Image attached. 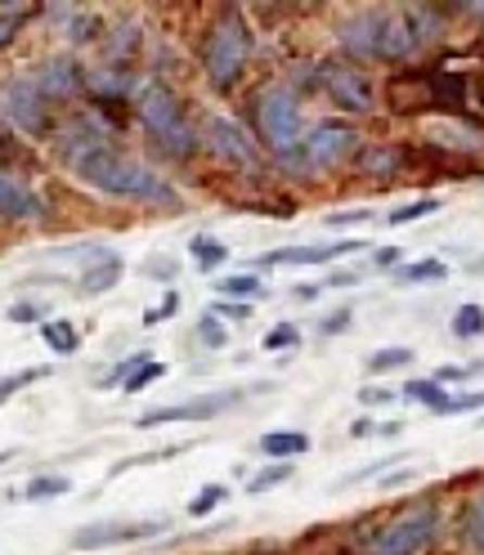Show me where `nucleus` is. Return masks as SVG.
Listing matches in <instances>:
<instances>
[{
	"mask_svg": "<svg viewBox=\"0 0 484 555\" xmlns=\"http://www.w3.org/2000/svg\"><path fill=\"white\" fill-rule=\"evenodd\" d=\"M73 176L81 184H90L94 193H109V197H130V202H176V189H170L153 166L135 162L117 149H99L86 153L81 162H73Z\"/></svg>",
	"mask_w": 484,
	"mask_h": 555,
	"instance_id": "nucleus-1",
	"label": "nucleus"
},
{
	"mask_svg": "<svg viewBox=\"0 0 484 555\" xmlns=\"http://www.w3.org/2000/svg\"><path fill=\"white\" fill-rule=\"evenodd\" d=\"M336 37H341L345 50H351V59L404 63V59H412L422 50L408 10H364V14H351L336 27Z\"/></svg>",
	"mask_w": 484,
	"mask_h": 555,
	"instance_id": "nucleus-2",
	"label": "nucleus"
},
{
	"mask_svg": "<svg viewBox=\"0 0 484 555\" xmlns=\"http://www.w3.org/2000/svg\"><path fill=\"white\" fill-rule=\"evenodd\" d=\"M135 117H140V126L157 139L162 153H170V157H189L198 149V139H202V130L189 126L176 90H170L166 81H144L140 90H135Z\"/></svg>",
	"mask_w": 484,
	"mask_h": 555,
	"instance_id": "nucleus-3",
	"label": "nucleus"
},
{
	"mask_svg": "<svg viewBox=\"0 0 484 555\" xmlns=\"http://www.w3.org/2000/svg\"><path fill=\"white\" fill-rule=\"evenodd\" d=\"M256 126H260V139L269 144V153L292 166L301 144H305V130H309L296 90L292 86H269L256 103Z\"/></svg>",
	"mask_w": 484,
	"mask_h": 555,
	"instance_id": "nucleus-4",
	"label": "nucleus"
},
{
	"mask_svg": "<svg viewBox=\"0 0 484 555\" xmlns=\"http://www.w3.org/2000/svg\"><path fill=\"white\" fill-rule=\"evenodd\" d=\"M252 31L247 23H238V18H220L212 31H206V46H202V67H206V77H212L216 90H229L242 73H247V63H252Z\"/></svg>",
	"mask_w": 484,
	"mask_h": 555,
	"instance_id": "nucleus-5",
	"label": "nucleus"
},
{
	"mask_svg": "<svg viewBox=\"0 0 484 555\" xmlns=\"http://www.w3.org/2000/svg\"><path fill=\"white\" fill-rule=\"evenodd\" d=\"M359 153V130L351 121H315L305 130V144L296 153V170H309V176H323V170H336L341 162H351Z\"/></svg>",
	"mask_w": 484,
	"mask_h": 555,
	"instance_id": "nucleus-6",
	"label": "nucleus"
},
{
	"mask_svg": "<svg viewBox=\"0 0 484 555\" xmlns=\"http://www.w3.org/2000/svg\"><path fill=\"white\" fill-rule=\"evenodd\" d=\"M440 533V511L431 502L408 506L391 525L372 538V555H422Z\"/></svg>",
	"mask_w": 484,
	"mask_h": 555,
	"instance_id": "nucleus-7",
	"label": "nucleus"
},
{
	"mask_svg": "<svg viewBox=\"0 0 484 555\" xmlns=\"http://www.w3.org/2000/svg\"><path fill=\"white\" fill-rule=\"evenodd\" d=\"M202 139H206V149H212L216 157L242 166V170H260V144L252 139V130L225 117V113H206L202 121Z\"/></svg>",
	"mask_w": 484,
	"mask_h": 555,
	"instance_id": "nucleus-8",
	"label": "nucleus"
},
{
	"mask_svg": "<svg viewBox=\"0 0 484 555\" xmlns=\"http://www.w3.org/2000/svg\"><path fill=\"white\" fill-rule=\"evenodd\" d=\"M0 113H5V121L23 134H46V126H50L46 94L37 90L31 77H14L10 86H0Z\"/></svg>",
	"mask_w": 484,
	"mask_h": 555,
	"instance_id": "nucleus-9",
	"label": "nucleus"
},
{
	"mask_svg": "<svg viewBox=\"0 0 484 555\" xmlns=\"http://www.w3.org/2000/svg\"><path fill=\"white\" fill-rule=\"evenodd\" d=\"M315 77L323 81V90L332 94V103L341 113H372L377 108L372 81L359 73V67H351V63H323Z\"/></svg>",
	"mask_w": 484,
	"mask_h": 555,
	"instance_id": "nucleus-10",
	"label": "nucleus"
},
{
	"mask_svg": "<svg viewBox=\"0 0 484 555\" xmlns=\"http://www.w3.org/2000/svg\"><path fill=\"white\" fill-rule=\"evenodd\" d=\"M162 529H166V519H140V525H130V519H103V525L77 529L67 542H73V551H103V546H126V542L157 538Z\"/></svg>",
	"mask_w": 484,
	"mask_h": 555,
	"instance_id": "nucleus-11",
	"label": "nucleus"
},
{
	"mask_svg": "<svg viewBox=\"0 0 484 555\" xmlns=\"http://www.w3.org/2000/svg\"><path fill=\"white\" fill-rule=\"evenodd\" d=\"M242 399V390H220V395H202L189 403H170V408H153L144 416H135V430H153V426H170V422H206V416H220L225 408H233Z\"/></svg>",
	"mask_w": 484,
	"mask_h": 555,
	"instance_id": "nucleus-12",
	"label": "nucleus"
},
{
	"mask_svg": "<svg viewBox=\"0 0 484 555\" xmlns=\"http://www.w3.org/2000/svg\"><path fill=\"white\" fill-rule=\"evenodd\" d=\"M99 149H113V139H109V121H99L94 113H81L67 126H59V153L67 162H81L86 153H99Z\"/></svg>",
	"mask_w": 484,
	"mask_h": 555,
	"instance_id": "nucleus-13",
	"label": "nucleus"
},
{
	"mask_svg": "<svg viewBox=\"0 0 484 555\" xmlns=\"http://www.w3.org/2000/svg\"><path fill=\"white\" fill-rule=\"evenodd\" d=\"M368 242L364 237H341V242H315V247H279L260 256V264H328L336 256H351V251H364Z\"/></svg>",
	"mask_w": 484,
	"mask_h": 555,
	"instance_id": "nucleus-14",
	"label": "nucleus"
},
{
	"mask_svg": "<svg viewBox=\"0 0 484 555\" xmlns=\"http://www.w3.org/2000/svg\"><path fill=\"white\" fill-rule=\"evenodd\" d=\"M31 81H37V90L46 94V103L50 99H73V94H81V67H77V59L54 54L31 73Z\"/></svg>",
	"mask_w": 484,
	"mask_h": 555,
	"instance_id": "nucleus-15",
	"label": "nucleus"
},
{
	"mask_svg": "<svg viewBox=\"0 0 484 555\" xmlns=\"http://www.w3.org/2000/svg\"><path fill=\"white\" fill-rule=\"evenodd\" d=\"M41 216H46L41 197L31 193L23 180L0 170V220H41Z\"/></svg>",
	"mask_w": 484,
	"mask_h": 555,
	"instance_id": "nucleus-16",
	"label": "nucleus"
},
{
	"mask_svg": "<svg viewBox=\"0 0 484 555\" xmlns=\"http://www.w3.org/2000/svg\"><path fill=\"white\" fill-rule=\"evenodd\" d=\"M122 273H126V260H122L117 251H109V256H99V260L77 278V287H81L86 296H103V292H113V287L122 283Z\"/></svg>",
	"mask_w": 484,
	"mask_h": 555,
	"instance_id": "nucleus-17",
	"label": "nucleus"
},
{
	"mask_svg": "<svg viewBox=\"0 0 484 555\" xmlns=\"http://www.w3.org/2000/svg\"><path fill=\"white\" fill-rule=\"evenodd\" d=\"M448 278V264L440 256H426V260H408L391 273V283L395 287H426V283H444Z\"/></svg>",
	"mask_w": 484,
	"mask_h": 555,
	"instance_id": "nucleus-18",
	"label": "nucleus"
},
{
	"mask_svg": "<svg viewBox=\"0 0 484 555\" xmlns=\"http://www.w3.org/2000/svg\"><path fill=\"white\" fill-rule=\"evenodd\" d=\"M301 453H309V435L305 430H269V435H260V457H269V462H292Z\"/></svg>",
	"mask_w": 484,
	"mask_h": 555,
	"instance_id": "nucleus-19",
	"label": "nucleus"
},
{
	"mask_svg": "<svg viewBox=\"0 0 484 555\" xmlns=\"http://www.w3.org/2000/svg\"><path fill=\"white\" fill-rule=\"evenodd\" d=\"M41 336H46L50 350H54V354H63V359H73V354L81 350L77 327H73V323H63V319H46V323H41Z\"/></svg>",
	"mask_w": 484,
	"mask_h": 555,
	"instance_id": "nucleus-20",
	"label": "nucleus"
},
{
	"mask_svg": "<svg viewBox=\"0 0 484 555\" xmlns=\"http://www.w3.org/2000/svg\"><path fill=\"white\" fill-rule=\"evenodd\" d=\"M431 139H435V144H448V149H484V134L480 130L454 126V121H435L431 126Z\"/></svg>",
	"mask_w": 484,
	"mask_h": 555,
	"instance_id": "nucleus-21",
	"label": "nucleus"
},
{
	"mask_svg": "<svg viewBox=\"0 0 484 555\" xmlns=\"http://www.w3.org/2000/svg\"><path fill=\"white\" fill-rule=\"evenodd\" d=\"M189 256L198 260L202 273H216L229 260V247H225V242H216V237H189Z\"/></svg>",
	"mask_w": 484,
	"mask_h": 555,
	"instance_id": "nucleus-22",
	"label": "nucleus"
},
{
	"mask_svg": "<svg viewBox=\"0 0 484 555\" xmlns=\"http://www.w3.org/2000/svg\"><path fill=\"white\" fill-rule=\"evenodd\" d=\"M462 542H467L475 555H484V489L471 498V506H467V515H462Z\"/></svg>",
	"mask_w": 484,
	"mask_h": 555,
	"instance_id": "nucleus-23",
	"label": "nucleus"
},
{
	"mask_svg": "<svg viewBox=\"0 0 484 555\" xmlns=\"http://www.w3.org/2000/svg\"><path fill=\"white\" fill-rule=\"evenodd\" d=\"M67 489H73V483H67L63 475H37V479H27L23 483V502H50V498H63Z\"/></svg>",
	"mask_w": 484,
	"mask_h": 555,
	"instance_id": "nucleus-24",
	"label": "nucleus"
},
{
	"mask_svg": "<svg viewBox=\"0 0 484 555\" xmlns=\"http://www.w3.org/2000/svg\"><path fill=\"white\" fill-rule=\"evenodd\" d=\"M395 166H399L395 149H359V170H368V176H377V180L395 176Z\"/></svg>",
	"mask_w": 484,
	"mask_h": 555,
	"instance_id": "nucleus-25",
	"label": "nucleus"
},
{
	"mask_svg": "<svg viewBox=\"0 0 484 555\" xmlns=\"http://www.w3.org/2000/svg\"><path fill=\"white\" fill-rule=\"evenodd\" d=\"M404 399H412V403H426L431 412H444V408H448L444 386H435L431 376H426V380H408V386H404Z\"/></svg>",
	"mask_w": 484,
	"mask_h": 555,
	"instance_id": "nucleus-26",
	"label": "nucleus"
},
{
	"mask_svg": "<svg viewBox=\"0 0 484 555\" xmlns=\"http://www.w3.org/2000/svg\"><path fill=\"white\" fill-rule=\"evenodd\" d=\"M440 206H444L440 197H418V202H408V206H395V211L386 216V224H395V229H399V224H412V220H426V216H435V211H440Z\"/></svg>",
	"mask_w": 484,
	"mask_h": 555,
	"instance_id": "nucleus-27",
	"label": "nucleus"
},
{
	"mask_svg": "<svg viewBox=\"0 0 484 555\" xmlns=\"http://www.w3.org/2000/svg\"><path fill=\"white\" fill-rule=\"evenodd\" d=\"M296 345H301V327H296V323H273V327L265 332V340H260V350L283 354V350H296Z\"/></svg>",
	"mask_w": 484,
	"mask_h": 555,
	"instance_id": "nucleus-28",
	"label": "nucleus"
},
{
	"mask_svg": "<svg viewBox=\"0 0 484 555\" xmlns=\"http://www.w3.org/2000/svg\"><path fill=\"white\" fill-rule=\"evenodd\" d=\"M90 86H94L103 99H117V94L135 90V77H130V73H113V67H99V73L90 77Z\"/></svg>",
	"mask_w": 484,
	"mask_h": 555,
	"instance_id": "nucleus-29",
	"label": "nucleus"
},
{
	"mask_svg": "<svg viewBox=\"0 0 484 555\" xmlns=\"http://www.w3.org/2000/svg\"><path fill=\"white\" fill-rule=\"evenodd\" d=\"M288 479H292V462H273V466H265V470H256L247 479V493H269V489H279V483H288Z\"/></svg>",
	"mask_w": 484,
	"mask_h": 555,
	"instance_id": "nucleus-30",
	"label": "nucleus"
},
{
	"mask_svg": "<svg viewBox=\"0 0 484 555\" xmlns=\"http://www.w3.org/2000/svg\"><path fill=\"white\" fill-rule=\"evenodd\" d=\"M454 336H458V340L484 336V309H480V305H462V309H458V314H454Z\"/></svg>",
	"mask_w": 484,
	"mask_h": 555,
	"instance_id": "nucleus-31",
	"label": "nucleus"
},
{
	"mask_svg": "<svg viewBox=\"0 0 484 555\" xmlns=\"http://www.w3.org/2000/svg\"><path fill=\"white\" fill-rule=\"evenodd\" d=\"M41 376H50V367H23L14 376H0V403H10L23 386H31V380H41Z\"/></svg>",
	"mask_w": 484,
	"mask_h": 555,
	"instance_id": "nucleus-32",
	"label": "nucleus"
},
{
	"mask_svg": "<svg viewBox=\"0 0 484 555\" xmlns=\"http://www.w3.org/2000/svg\"><path fill=\"white\" fill-rule=\"evenodd\" d=\"M220 292H225V300L233 296V300H252V296H260V278L256 273H233V278H225L220 283Z\"/></svg>",
	"mask_w": 484,
	"mask_h": 555,
	"instance_id": "nucleus-33",
	"label": "nucleus"
},
{
	"mask_svg": "<svg viewBox=\"0 0 484 555\" xmlns=\"http://www.w3.org/2000/svg\"><path fill=\"white\" fill-rule=\"evenodd\" d=\"M225 498H229V489H225V483H206V489H202V493H198V498L189 502V515H193V519L212 515V511H216V506H220Z\"/></svg>",
	"mask_w": 484,
	"mask_h": 555,
	"instance_id": "nucleus-34",
	"label": "nucleus"
},
{
	"mask_svg": "<svg viewBox=\"0 0 484 555\" xmlns=\"http://www.w3.org/2000/svg\"><path fill=\"white\" fill-rule=\"evenodd\" d=\"M37 10H27V5H10V10H0V50H5L14 37H18V27H23V18H31Z\"/></svg>",
	"mask_w": 484,
	"mask_h": 555,
	"instance_id": "nucleus-35",
	"label": "nucleus"
},
{
	"mask_svg": "<svg viewBox=\"0 0 484 555\" xmlns=\"http://www.w3.org/2000/svg\"><path fill=\"white\" fill-rule=\"evenodd\" d=\"M412 363V350L408 345H395V350H377L368 359V372H391V367H408Z\"/></svg>",
	"mask_w": 484,
	"mask_h": 555,
	"instance_id": "nucleus-36",
	"label": "nucleus"
},
{
	"mask_svg": "<svg viewBox=\"0 0 484 555\" xmlns=\"http://www.w3.org/2000/svg\"><path fill=\"white\" fill-rule=\"evenodd\" d=\"M180 453H189V443H170V448H157V453H149V457H126V462H117V466H113V475H122V470H135V466H149V462H170V457H180Z\"/></svg>",
	"mask_w": 484,
	"mask_h": 555,
	"instance_id": "nucleus-37",
	"label": "nucleus"
},
{
	"mask_svg": "<svg viewBox=\"0 0 484 555\" xmlns=\"http://www.w3.org/2000/svg\"><path fill=\"white\" fill-rule=\"evenodd\" d=\"M206 314H212V319H229V323H247L252 319V305L247 300H216Z\"/></svg>",
	"mask_w": 484,
	"mask_h": 555,
	"instance_id": "nucleus-38",
	"label": "nucleus"
},
{
	"mask_svg": "<svg viewBox=\"0 0 484 555\" xmlns=\"http://www.w3.org/2000/svg\"><path fill=\"white\" fill-rule=\"evenodd\" d=\"M162 372H166V367H162L157 359H153V363H144V367H135V372H130V380H126V395H140V390H149Z\"/></svg>",
	"mask_w": 484,
	"mask_h": 555,
	"instance_id": "nucleus-39",
	"label": "nucleus"
},
{
	"mask_svg": "<svg viewBox=\"0 0 484 555\" xmlns=\"http://www.w3.org/2000/svg\"><path fill=\"white\" fill-rule=\"evenodd\" d=\"M176 314H180V292H166V296H162V305H157V309H149V314H144V323H149V327H157V323L176 319Z\"/></svg>",
	"mask_w": 484,
	"mask_h": 555,
	"instance_id": "nucleus-40",
	"label": "nucleus"
},
{
	"mask_svg": "<svg viewBox=\"0 0 484 555\" xmlns=\"http://www.w3.org/2000/svg\"><path fill=\"white\" fill-rule=\"evenodd\" d=\"M198 336H202L206 345H212V350H220V345L229 340V336H225V327H220V319H212V314H202V323H198Z\"/></svg>",
	"mask_w": 484,
	"mask_h": 555,
	"instance_id": "nucleus-41",
	"label": "nucleus"
},
{
	"mask_svg": "<svg viewBox=\"0 0 484 555\" xmlns=\"http://www.w3.org/2000/svg\"><path fill=\"white\" fill-rule=\"evenodd\" d=\"M5 319H10V323H46V319H41V305H31V300L10 305V309H5Z\"/></svg>",
	"mask_w": 484,
	"mask_h": 555,
	"instance_id": "nucleus-42",
	"label": "nucleus"
},
{
	"mask_svg": "<svg viewBox=\"0 0 484 555\" xmlns=\"http://www.w3.org/2000/svg\"><path fill=\"white\" fill-rule=\"evenodd\" d=\"M475 408H484V390H475V395H448V408L440 416H448V412H475Z\"/></svg>",
	"mask_w": 484,
	"mask_h": 555,
	"instance_id": "nucleus-43",
	"label": "nucleus"
},
{
	"mask_svg": "<svg viewBox=\"0 0 484 555\" xmlns=\"http://www.w3.org/2000/svg\"><path fill=\"white\" fill-rule=\"evenodd\" d=\"M368 220H372L368 206H364V211H332V216H328V224H332V229H345V224H368Z\"/></svg>",
	"mask_w": 484,
	"mask_h": 555,
	"instance_id": "nucleus-44",
	"label": "nucleus"
},
{
	"mask_svg": "<svg viewBox=\"0 0 484 555\" xmlns=\"http://www.w3.org/2000/svg\"><path fill=\"white\" fill-rule=\"evenodd\" d=\"M391 399H395V390H386V386H364V390H359V403H368V408L391 403Z\"/></svg>",
	"mask_w": 484,
	"mask_h": 555,
	"instance_id": "nucleus-45",
	"label": "nucleus"
},
{
	"mask_svg": "<svg viewBox=\"0 0 484 555\" xmlns=\"http://www.w3.org/2000/svg\"><path fill=\"white\" fill-rule=\"evenodd\" d=\"M364 283V273H328L323 278V287H359Z\"/></svg>",
	"mask_w": 484,
	"mask_h": 555,
	"instance_id": "nucleus-46",
	"label": "nucleus"
},
{
	"mask_svg": "<svg viewBox=\"0 0 484 555\" xmlns=\"http://www.w3.org/2000/svg\"><path fill=\"white\" fill-rule=\"evenodd\" d=\"M372 260L382 264V269H399V264H404V260H399V247H377Z\"/></svg>",
	"mask_w": 484,
	"mask_h": 555,
	"instance_id": "nucleus-47",
	"label": "nucleus"
},
{
	"mask_svg": "<svg viewBox=\"0 0 484 555\" xmlns=\"http://www.w3.org/2000/svg\"><path fill=\"white\" fill-rule=\"evenodd\" d=\"M341 327H351V309H341L336 319H323V336H332V332H341Z\"/></svg>",
	"mask_w": 484,
	"mask_h": 555,
	"instance_id": "nucleus-48",
	"label": "nucleus"
},
{
	"mask_svg": "<svg viewBox=\"0 0 484 555\" xmlns=\"http://www.w3.org/2000/svg\"><path fill=\"white\" fill-rule=\"evenodd\" d=\"M319 292H323V283H301V287H296V300H315Z\"/></svg>",
	"mask_w": 484,
	"mask_h": 555,
	"instance_id": "nucleus-49",
	"label": "nucleus"
},
{
	"mask_svg": "<svg viewBox=\"0 0 484 555\" xmlns=\"http://www.w3.org/2000/svg\"><path fill=\"white\" fill-rule=\"evenodd\" d=\"M372 430H377V422H368V416H364V422H355V426H351V435H355V439H364V435H372Z\"/></svg>",
	"mask_w": 484,
	"mask_h": 555,
	"instance_id": "nucleus-50",
	"label": "nucleus"
},
{
	"mask_svg": "<svg viewBox=\"0 0 484 555\" xmlns=\"http://www.w3.org/2000/svg\"><path fill=\"white\" fill-rule=\"evenodd\" d=\"M10 457H14V453H0V466H5V462H10Z\"/></svg>",
	"mask_w": 484,
	"mask_h": 555,
	"instance_id": "nucleus-51",
	"label": "nucleus"
}]
</instances>
